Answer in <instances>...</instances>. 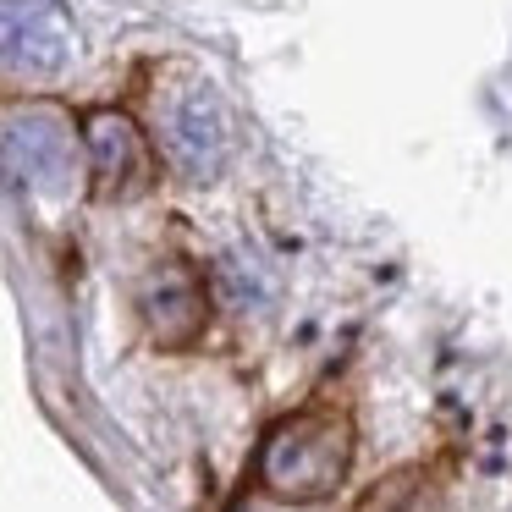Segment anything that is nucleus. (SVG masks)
I'll return each instance as SVG.
<instances>
[{"instance_id": "nucleus-6", "label": "nucleus", "mask_w": 512, "mask_h": 512, "mask_svg": "<svg viewBox=\"0 0 512 512\" xmlns=\"http://www.w3.org/2000/svg\"><path fill=\"white\" fill-rule=\"evenodd\" d=\"M138 309H144V331L155 347H188L199 342L204 320H210V298H204V281L193 265H155L138 287Z\"/></svg>"}, {"instance_id": "nucleus-1", "label": "nucleus", "mask_w": 512, "mask_h": 512, "mask_svg": "<svg viewBox=\"0 0 512 512\" xmlns=\"http://www.w3.org/2000/svg\"><path fill=\"white\" fill-rule=\"evenodd\" d=\"M353 468V419L342 408H303L270 424L259 446V485L276 501H325Z\"/></svg>"}, {"instance_id": "nucleus-4", "label": "nucleus", "mask_w": 512, "mask_h": 512, "mask_svg": "<svg viewBox=\"0 0 512 512\" xmlns=\"http://www.w3.org/2000/svg\"><path fill=\"white\" fill-rule=\"evenodd\" d=\"M166 155L188 182H215L232 160V116L210 83H188L166 105Z\"/></svg>"}, {"instance_id": "nucleus-5", "label": "nucleus", "mask_w": 512, "mask_h": 512, "mask_svg": "<svg viewBox=\"0 0 512 512\" xmlns=\"http://www.w3.org/2000/svg\"><path fill=\"white\" fill-rule=\"evenodd\" d=\"M78 138L89 149V171H94V193L100 199H133V193H144L155 182L149 138L127 111H94Z\"/></svg>"}, {"instance_id": "nucleus-7", "label": "nucleus", "mask_w": 512, "mask_h": 512, "mask_svg": "<svg viewBox=\"0 0 512 512\" xmlns=\"http://www.w3.org/2000/svg\"><path fill=\"white\" fill-rule=\"evenodd\" d=\"M358 512H446V507H441V490H435V479L424 468H397V474H386L358 501Z\"/></svg>"}, {"instance_id": "nucleus-2", "label": "nucleus", "mask_w": 512, "mask_h": 512, "mask_svg": "<svg viewBox=\"0 0 512 512\" xmlns=\"http://www.w3.org/2000/svg\"><path fill=\"white\" fill-rule=\"evenodd\" d=\"M78 155L83 138L61 105H17L0 127V160L34 193H67L78 177Z\"/></svg>"}, {"instance_id": "nucleus-3", "label": "nucleus", "mask_w": 512, "mask_h": 512, "mask_svg": "<svg viewBox=\"0 0 512 512\" xmlns=\"http://www.w3.org/2000/svg\"><path fill=\"white\" fill-rule=\"evenodd\" d=\"M78 50V28L61 0H0V72L56 78Z\"/></svg>"}]
</instances>
